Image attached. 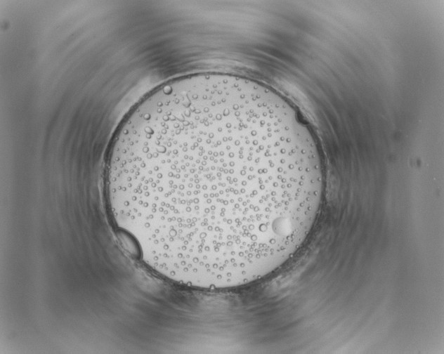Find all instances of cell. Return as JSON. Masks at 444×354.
I'll return each mask as SVG.
<instances>
[{
	"label": "cell",
	"instance_id": "1",
	"mask_svg": "<svg viewBox=\"0 0 444 354\" xmlns=\"http://www.w3.org/2000/svg\"><path fill=\"white\" fill-rule=\"evenodd\" d=\"M107 192L118 228L181 270L230 274L273 262L311 231L323 190L306 125L280 94L221 73L155 89L113 143Z\"/></svg>",
	"mask_w": 444,
	"mask_h": 354
}]
</instances>
